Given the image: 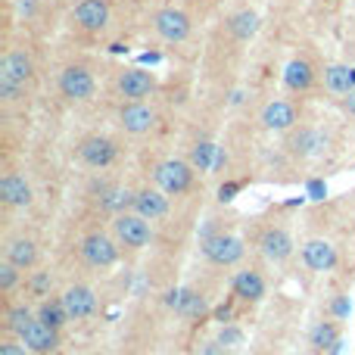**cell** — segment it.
Here are the masks:
<instances>
[{
  "instance_id": "6da1fadb",
  "label": "cell",
  "mask_w": 355,
  "mask_h": 355,
  "mask_svg": "<svg viewBox=\"0 0 355 355\" xmlns=\"http://www.w3.org/2000/svg\"><path fill=\"white\" fill-rule=\"evenodd\" d=\"M156 184L168 196H184L194 187V168L184 159H165L156 165Z\"/></svg>"
},
{
  "instance_id": "7a4b0ae2",
  "label": "cell",
  "mask_w": 355,
  "mask_h": 355,
  "mask_svg": "<svg viewBox=\"0 0 355 355\" xmlns=\"http://www.w3.org/2000/svg\"><path fill=\"white\" fill-rule=\"evenodd\" d=\"M113 231L122 247H131V249H141L153 240L150 218H144V215H137V212H119L113 221Z\"/></svg>"
},
{
  "instance_id": "3957f363",
  "label": "cell",
  "mask_w": 355,
  "mask_h": 355,
  "mask_svg": "<svg viewBox=\"0 0 355 355\" xmlns=\"http://www.w3.org/2000/svg\"><path fill=\"white\" fill-rule=\"evenodd\" d=\"M153 28L162 41H168V44H181V41L190 38V16L178 7H165V10L156 13Z\"/></svg>"
},
{
  "instance_id": "277c9868",
  "label": "cell",
  "mask_w": 355,
  "mask_h": 355,
  "mask_svg": "<svg viewBox=\"0 0 355 355\" xmlns=\"http://www.w3.org/2000/svg\"><path fill=\"white\" fill-rule=\"evenodd\" d=\"M60 91L69 100H91L97 91V81L87 66H66L60 72Z\"/></svg>"
},
{
  "instance_id": "5b68a950",
  "label": "cell",
  "mask_w": 355,
  "mask_h": 355,
  "mask_svg": "<svg viewBox=\"0 0 355 355\" xmlns=\"http://www.w3.org/2000/svg\"><path fill=\"white\" fill-rule=\"evenodd\" d=\"M243 253H247V247L234 234H215L203 243V255L209 262H215V265H237L243 259Z\"/></svg>"
},
{
  "instance_id": "8992f818",
  "label": "cell",
  "mask_w": 355,
  "mask_h": 355,
  "mask_svg": "<svg viewBox=\"0 0 355 355\" xmlns=\"http://www.w3.org/2000/svg\"><path fill=\"white\" fill-rule=\"evenodd\" d=\"M81 259L87 265H94V268H109V265L119 262V247L106 234H87L81 240Z\"/></svg>"
},
{
  "instance_id": "52a82bcc",
  "label": "cell",
  "mask_w": 355,
  "mask_h": 355,
  "mask_svg": "<svg viewBox=\"0 0 355 355\" xmlns=\"http://www.w3.org/2000/svg\"><path fill=\"white\" fill-rule=\"evenodd\" d=\"M119 125L128 135H147L156 125V109L147 106L144 100H128L125 106L119 109Z\"/></svg>"
},
{
  "instance_id": "ba28073f",
  "label": "cell",
  "mask_w": 355,
  "mask_h": 355,
  "mask_svg": "<svg viewBox=\"0 0 355 355\" xmlns=\"http://www.w3.org/2000/svg\"><path fill=\"white\" fill-rule=\"evenodd\" d=\"M19 340H22V346H25L28 352L47 355V352H56V349H60V330L50 328V324L41 321V318H34V321L22 330Z\"/></svg>"
},
{
  "instance_id": "9c48e42d",
  "label": "cell",
  "mask_w": 355,
  "mask_h": 355,
  "mask_svg": "<svg viewBox=\"0 0 355 355\" xmlns=\"http://www.w3.org/2000/svg\"><path fill=\"white\" fill-rule=\"evenodd\" d=\"M115 91H119L125 100H144L156 91V78L147 72V69H125L115 78Z\"/></svg>"
},
{
  "instance_id": "30bf717a",
  "label": "cell",
  "mask_w": 355,
  "mask_h": 355,
  "mask_svg": "<svg viewBox=\"0 0 355 355\" xmlns=\"http://www.w3.org/2000/svg\"><path fill=\"white\" fill-rule=\"evenodd\" d=\"M78 156L91 168H109L115 162V144L103 135H91L78 144Z\"/></svg>"
},
{
  "instance_id": "8fae6325",
  "label": "cell",
  "mask_w": 355,
  "mask_h": 355,
  "mask_svg": "<svg viewBox=\"0 0 355 355\" xmlns=\"http://www.w3.org/2000/svg\"><path fill=\"white\" fill-rule=\"evenodd\" d=\"M72 19L84 32H103L109 25V3L106 0H78Z\"/></svg>"
},
{
  "instance_id": "7c38bea8",
  "label": "cell",
  "mask_w": 355,
  "mask_h": 355,
  "mask_svg": "<svg viewBox=\"0 0 355 355\" xmlns=\"http://www.w3.org/2000/svg\"><path fill=\"white\" fill-rule=\"evenodd\" d=\"M62 306H66L69 318L72 321H81V318H91L97 312V296L91 287H81V284H75V287H69L66 293L60 296Z\"/></svg>"
},
{
  "instance_id": "4fadbf2b",
  "label": "cell",
  "mask_w": 355,
  "mask_h": 355,
  "mask_svg": "<svg viewBox=\"0 0 355 355\" xmlns=\"http://www.w3.org/2000/svg\"><path fill=\"white\" fill-rule=\"evenodd\" d=\"M302 262L312 271H330L336 265V247L330 240H308L302 243Z\"/></svg>"
},
{
  "instance_id": "5bb4252c",
  "label": "cell",
  "mask_w": 355,
  "mask_h": 355,
  "mask_svg": "<svg viewBox=\"0 0 355 355\" xmlns=\"http://www.w3.org/2000/svg\"><path fill=\"white\" fill-rule=\"evenodd\" d=\"M259 247H262V255H265V259L287 262L290 255H293V237L284 228H268V231H262Z\"/></svg>"
},
{
  "instance_id": "9a60e30c",
  "label": "cell",
  "mask_w": 355,
  "mask_h": 355,
  "mask_svg": "<svg viewBox=\"0 0 355 355\" xmlns=\"http://www.w3.org/2000/svg\"><path fill=\"white\" fill-rule=\"evenodd\" d=\"M296 119L299 115H296V106L290 100H271L262 109V125L268 131H290L296 125Z\"/></svg>"
},
{
  "instance_id": "2e32d148",
  "label": "cell",
  "mask_w": 355,
  "mask_h": 355,
  "mask_svg": "<svg viewBox=\"0 0 355 355\" xmlns=\"http://www.w3.org/2000/svg\"><path fill=\"white\" fill-rule=\"evenodd\" d=\"M312 84H315V69H312V62L302 60V56L290 60L287 69H284V87H287L290 94H306Z\"/></svg>"
},
{
  "instance_id": "e0dca14e",
  "label": "cell",
  "mask_w": 355,
  "mask_h": 355,
  "mask_svg": "<svg viewBox=\"0 0 355 355\" xmlns=\"http://www.w3.org/2000/svg\"><path fill=\"white\" fill-rule=\"evenodd\" d=\"M135 212L137 215H144V218H150V221H156V218H165L168 215V194L165 190H150V187H144V190H137L135 194Z\"/></svg>"
},
{
  "instance_id": "ac0fdd59",
  "label": "cell",
  "mask_w": 355,
  "mask_h": 355,
  "mask_svg": "<svg viewBox=\"0 0 355 355\" xmlns=\"http://www.w3.org/2000/svg\"><path fill=\"white\" fill-rule=\"evenodd\" d=\"M32 72H34V62L25 50H10V54L3 56V62H0V78L16 81V84H22V87L28 84Z\"/></svg>"
},
{
  "instance_id": "d6986e66",
  "label": "cell",
  "mask_w": 355,
  "mask_h": 355,
  "mask_svg": "<svg viewBox=\"0 0 355 355\" xmlns=\"http://www.w3.org/2000/svg\"><path fill=\"white\" fill-rule=\"evenodd\" d=\"M0 200L7 206H32V184L22 178V174H3L0 178Z\"/></svg>"
},
{
  "instance_id": "ffe728a7",
  "label": "cell",
  "mask_w": 355,
  "mask_h": 355,
  "mask_svg": "<svg viewBox=\"0 0 355 355\" xmlns=\"http://www.w3.org/2000/svg\"><path fill=\"white\" fill-rule=\"evenodd\" d=\"M324 87H328L330 94H340V97H349L355 91V69L352 66H328L324 69Z\"/></svg>"
},
{
  "instance_id": "44dd1931",
  "label": "cell",
  "mask_w": 355,
  "mask_h": 355,
  "mask_svg": "<svg viewBox=\"0 0 355 355\" xmlns=\"http://www.w3.org/2000/svg\"><path fill=\"white\" fill-rule=\"evenodd\" d=\"M234 293L247 302H259L265 296V281L259 271H237L234 275Z\"/></svg>"
},
{
  "instance_id": "7402d4cb",
  "label": "cell",
  "mask_w": 355,
  "mask_h": 355,
  "mask_svg": "<svg viewBox=\"0 0 355 355\" xmlns=\"http://www.w3.org/2000/svg\"><path fill=\"white\" fill-rule=\"evenodd\" d=\"M7 262H13L16 268H32L34 262H38V247H34L28 237H13L7 243Z\"/></svg>"
},
{
  "instance_id": "603a6c76",
  "label": "cell",
  "mask_w": 355,
  "mask_h": 355,
  "mask_svg": "<svg viewBox=\"0 0 355 355\" xmlns=\"http://www.w3.org/2000/svg\"><path fill=\"white\" fill-rule=\"evenodd\" d=\"M228 28H231V34H234L237 41H249L255 32H259V16H255L253 10H240V13L231 16Z\"/></svg>"
},
{
  "instance_id": "cb8c5ba5",
  "label": "cell",
  "mask_w": 355,
  "mask_h": 355,
  "mask_svg": "<svg viewBox=\"0 0 355 355\" xmlns=\"http://www.w3.org/2000/svg\"><path fill=\"white\" fill-rule=\"evenodd\" d=\"M38 318L41 321H47L50 328H56L60 330L62 324L69 321V312H66V306H62V299H56V302H41V308H38Z\"/></svg>"
},
{
  "instance_id": "d4e9b609",
  "label": "cell",
  "mask_w": 355,
  "mask_h": 355,
  "mask_svg": "<svg viewBox=\"0 0 355 355\" xmlns=\"http://www.w3.org/2000/svg\"><path fill=\"white\" fill-rule=\"evenodd\" d=\"M32 321H34L32 308H28V306H13V308H10V315H7V330H10V334H16V336H22V330H25Z\"/></svg>"
},
{
  "instance_id": "484cf974",
  "label": "cell",
  "mask_w": 355,
  "mask_h": 355,
  "mask_svg": "<svg viewBox=\"0 0 355 355\" xmlns=\"http://www.w3.org/2000/svg\"><path fill=\"white\" fill-rule=\"evenodd\" d=\"M336 324H330V321H321L315 330H312V346L315 349H330V346H336Z\"/></svg>"
},
{
  "instance_id": "4316f807",
  "label": "cell",
  "mask_w": 355,
  "mask_h": 355,
  "mask_svg": "<svg viewBox=\"0 0 355 355\" xmlns=\"http://www.w3.org/2000/svg\"><path fill=\"white\" fill-rule=\"evenodd\" d=\"M19 271L22 268H16L13 262H3V265H0V290H3V293H10V290L16 287V281H19Z\"/></svg>"
},
{
  "instance_id": "83f0119b",
  "label": "cell",
  "mask_w": 355,
  "mask_h": 355,
  "mask_svg": "<svg viewBox=\"0 0 355 355\" xmlns=\"http://www.w3.org/2000/svg\"><path fill=\"white\" fill-rule=\"evenodd\" d=\"M194 162L206 172V168H212L215 162V144H196L194 147Z\"/></svg>"
},
{
  "instance_id": "f1b7e54d",
  "label": "cell",
  "mask_w": 355,
  "mask_h": 355,
  "mask_svg": "<svg viewBox=\"0 0 355 355\" xmlns=\"http://www.w3.org/2000/svg\"><path fill=\"white\" fill-rule=\"evenodd\" d=\"M22 91H25L22 84H16V81H7V78H0V97H3V100H19Z\"/></svg>"
},
{
  "instance_id": "f546056e",
  "label": "cell",
  "mask_w": 355,
  "mask_h": 355,
  "mask_svg": "<svg viewBox=\"0 0 355 355\" xmlns=\"http://www.w3.org/2000/svg\"><path fill=\"white\" fill-rule=\"evenodd\" d=\"M50 284H54V281H50V275H44V271H38V275L32 277V293H34V296H44V293H47V290H50Z\"/></svg>"
},
{
  "instance_id": "4dcf8cb0",
  "label": "cell",
  "mask_w": 355,
  "mask_h": 355,
  "mask_svg": "<svg viewBox=\"0 0 355 355\" xmlns=\"http://www.w3.org/2000/svg\"><path fill=\"white\" fill-rule=\"evenodd\" d=\"M0 355H28V349L13 343V340H7V343H0Z\"/></svg>"
},
{
  "instance_id": "1f68e13d",
  "label": "cell",
  "mask_w": 355,
  "mask_h": 355,
  "mask_svg": "<svg viewBox=\"0 0 355 355\" xmlns=\"http://www.w3.org/2000/svg\"><path fill=\"white\" fill-rule=\"evenodd\" d=\"M218 340L225 343V346H228V343H237V340H240V334H237V330H221Z\"/></svg>"
},
{
  "instance_id": "d6a6232c",
  "label": "cell",
  "mask_w": 355,
  "mask_h": 355,
  "mask_svg": "<svg viewBox=\"0 0 355 355\" xmlns=\"http://www.w3.org/2000/svg\"><path fill=\"white\" fill-rule=\"evenodd\" d=\"M346 113H349V115H355V91L346 97Z\"/></svg>"
},
{
  "instance_id": "836d02e7",
  "label": "cell",
  "mask_w": 355,
  "mask_h": 355,
  "mask_svg": "<svg viewBox=\"0 0 355 355\" xmlns=\"http://www.w3.org/2000/svg\"><path fill=\"white\" fill-rule=\"evenodd\" d=\"M290 355H299V352H290Z\"/></svg>"
}]
</instances>
